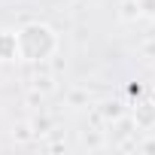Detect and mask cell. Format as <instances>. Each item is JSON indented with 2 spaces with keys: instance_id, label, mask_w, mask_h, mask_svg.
I'll return each mask as SVG.
<instances>
[{
  "instance_id": "obj_1",
  "label": "cell",
  "mask_w": 155,
  "mask_h": 155,
  "mask_svg": "<svg viewBox=\"0 0 155 155\" xmlns=\"http://www.w3.org/2000/svg\"><path fill=\"white\" fill-rule=\"evenodd\" d=\"M18 40V61L25 64H46L58 52V34L46 21H28L15 31Z\"/></svg>"
},
{
  "instance_id": "obj_2",
  "label": "cell",
  "mask_w": 155,
  "mask_h": 155,
  "mask_svg": "<svg viewBox=\"0 0 155 155\" xmlns=\"http://www.w3.org/2000/svg\"><path fill=\"white\" fill-rule=\"evenodd\" d=\"M131 119H134L137 128L152 131V128H155V101H152V97H140V101L134 104V110H131Z\"/></svg>"
},
{
  "instance_id": "obj_3",
  "label": "cell",
  "mask_w": 155,
  "mask_h": 155,
  "mask_svg": "<svg viewBox=\"0 0 155 155\" xmlns=\"http://www.w3.org/2000/svg\"><path fill=\"white\" fill-rule=\"evenodd\" d=\"M0 61H3V64L18 61V40H15V31H0Z\"/></svg>"
},
{
  "instance_id": "obj_4",
  "label": "cell",
  "mask_w": 155,
  "mask_h": 155,
  "mask_svg": "<svg viewBox=\"0 0 155 155\" xmlns=\"http://www.w3.org/2000/svg\"><path fill=\"white\" fill-rule=\"evenodd\" d=\"M101 116H104V122H107V125H116V122L125 116V110H122V104L107 101V104H101Z\"/></svg>"
},
{
  "instance_id": "obj_5",
  "label": "cell",
  "mask_w": 155,
  "mask_h": 155,
  "mask_svg": "<svg viewBox=\"0 0 155 155\" xmlns=\"http://www.w3.org/2000/svg\"><path fill=\"white\" fill-rule=\"evenodd\" d=\"M140 18H155V0H137Z\"/></svg>"
},
{
  "instance_id": "obj_6",
  "label": "cell",
  "mask_w": 155,
  "mask_h": 155,
  "mask_svg": "<svg viewBox=\"0 0 155 155\" xmlns=\"http://www.w3.org/2000/svg\"><path fill=\"white\" fill-rule=\"evenodd\" d=\"M137 149H143V152H155V140H143V143H137Z\"/></svg>"
}]
</instances>
